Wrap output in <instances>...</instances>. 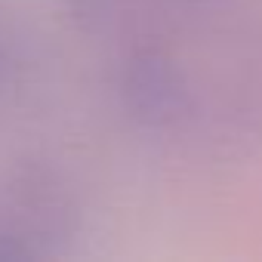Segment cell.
<instances>
[{
	"label": "cell",
	"mask_w": 262,
	"mask_h": 262,
	"mask_svg": "<svg viewBox=\"0 0 262 262\" xmlns=\"http://www.w3.org/2000/svg\"><path fill=\"white\" fill-rule=\"evenodd\" d=\"M142 133L231 145L262 136L256 0H56Z\"/></svg>",
	"instance_id": "cell-1"
},
{
	"label": "cell",
	"mask_w": 262,
	"mask_h": 262,
	"mask_svg": "<svg viewBox=\"0 0 262 262\" xmlns=\"http://www.w3.org/2000/svg\"><path fill=\"white\" fill-rule=\"evenodd\" d=\"M83 204L71 173L47 151H0V259H47L80 234Z\"/></svg>",
	"instance_id": "cell-2"
},
{
	"label": "cell",
	"mask_w": 262,
	"mask_h": 262,
	"mask_svg": "<svg viewBox=\"0 0 262 262\" xmlns=\"http://www.w3.org/2000/svg\"><path fill=\"white\" fill-rule=\"evenodd\" d=\"M37 77V47L28 22L0 0V117L19 108Z\"/></svg>",
	"instance_id": "cell-3"
}]
</instances>
